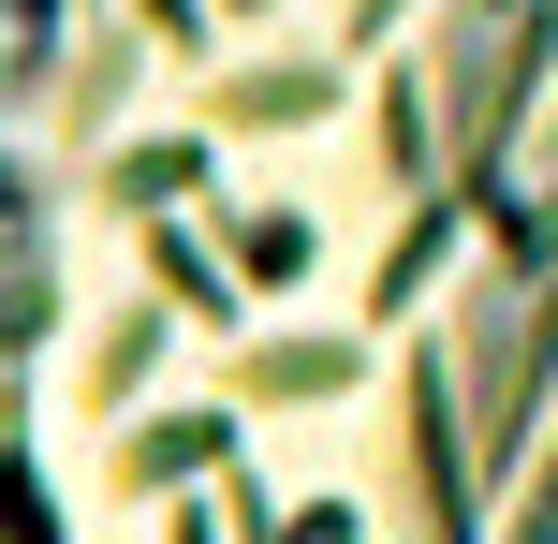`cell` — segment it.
Wrapping results in <instances>:
<instances>
[{
  "label": "cell",
  "mask_w": 558,
  "mask_h": 544,
  "mask_svg": "<svg viewBox=\"0 0 558 544\" xmlns=\"http://www.w3.org/2000/svg\"><path fill=\"white\" fill-rule=\"evenodd\" d=\"M397 442H412V471H426V530H441V544H485V457H471L456 339H412V368H397Z\"/></svg>",
  "instance_id": "obj_1"
},
{
  "label": "cell",
  "mask_w": 558,
  "mask_h": 544,
  "mask_svg": "<svg viewBox=\"0 0 558 544\" xmlns=\"http://www.w3.org/2000/svg\"><path fill=\"white\" fill-rule=\"evenodd\" d=\"M471 221H485L471 192H412V221H397V251L367 265V324H397V310H412V294L441 280V251H456V235H471Z\"/></svg>",
  "instance_id": "obj_2"
},
{
  "label": "cell",
  "mask_w": 558,
  "mask_h": 544,
  "mask_svg": "<svg viewBox=\"0 0 558 544\" xmlns=\"http://www.w3.org/2000/svg\"><path fill=\"white\" fill-rule=\"evenodd\" d=\"M192 471H235V412H162V427L118 442V486H133V500L192 486Z\"/></svg>",
  "instance_id": "obj_3"
},
{
  "label": "cell",
  "mask_w": 558,
  "mask_h": 544,
  "mask_svg": "<svg viewBox=\"0 0 558 544\" xmlns=\"http://www.w3.org/2000/svg\"><path fill=\"white\" fill-rule=\"evenodd\" d=\"M367 339H251L235 353V398H353Z\"/></svg>",
  "instance_id": "obj_4"
},
{
  "label": "cell",
  "mask_w": 558,
  "mask_h": 544,
  "mask_svg": "<svg viewBox=\"0 0 558 544\" xmlns=\"http://www.w3.org/2000/svg\"><path fill=\"white\" fill-rule=\"evenodd\" d=\"M221 118H235V133H308V118H338V74H308V59L221 74Z\"/></svg>",
  "instance_id": "obj_5"
},
{
  "label": "cell",
  "mask_w": 558,
  "mask_h": 544,
  "mask_svg": "<svg viewBox=\"0 0 558 544\" xmlns=\"http://www.w3.org/2000/svg\"><path fill=\"white\" fill-rule=\"evenodd\" d=\"M147 280H162V294H177L192 324H235V265L206 251L192 221H147Z\"/></svg>",
  "instance_id": "obj_6"
},
{
  "label": "cell",
  "mask_w": 558,
  "mask_h": 544,
  "mask_svg": "<svg viewBox=\"0 0 558 544\" xmlns=\"http://www.w3.org/2000/svg\"><path fill=\"white\" fill-rule=\"evenodd\" d=\"M177 192H206V133H162V147H118L104 162V206H133V221H162Z\"/></svg>",
  "instance_id": "obj_7"
},
{
  "label": "cell",
  "mask_w": 558,
  "mask_h": 544,
  "mask_svg": "<svg viewBox=\"0 0 558 544\" xmlns=\"http://www.w3.org/2000/svg\"><path fill=\"white\" fill-rule=\"evenodd\" d=\"M221 265H235L251 294H294V280H308V221H294V206H265V221L221 235Z\"/></svg>",
  "instance_id": "obj_8"
},
{
  "label": "cell",
  "mask_w": 558,
  "mask_h": 544,
  "mask_svg": "<svg viewBox=\"0 0 558 544\" xmlns=\"http://www.w3.org/2000/svg\"><path fill=\"white\" fill-rule=\"evenodd\" d=\"M59 339V265H45V235H29V206H15V368Z\"/></svg>",
  "instance_id": "obj_9"
},
{
  "label": "cell",
  "mask_w": 558,
  "mask_h": 544,
  "mask_svg": "<svg viewBox=\"0 0 558 544\" xmlns=\"http://www.w3.org/2000/svg\"><path fill=\"white\" fill-rule=\"evenodd\" d=\"M147 353H162V310H133V324H118L104 353H88V398L118 412V398H133V383H147Z\"/></svg>",
  "instance_id": "obj_10"
},
{
  "label": "cell",
  "mask_w": 558,
  "mask_h": 544,
  "mask_svg": "<svg viewBox=\"0 0 558 544\" xmlns=\"http://www.w3.org/2000/svg\"><path fill=\"white\" fill-rule=\"evenodd\" d=\"M15 544H74V516H59V486L15 457Z\"/></svg>",
  "instance_id": "obj_11"
},
{
  "label": "cell",
  "mask_w": 558,
  "mask_h": 544,
  "mask_svg": "<svg viewBox=\"0 0 558 544\" xmlns=\"http://www.w3.org/2000/svg\"><path fill=\"white\" fill-rule=\"evenodd\" d=\"M118 88H133V45H88V74H74V118H118Z\"/></svg>",
  "instance_id": "obj_12"
},
{
  "label": "cell",
  "mask_w": 558,
  "mask_h": 544,
  "mask_svg": "<svg viewBox=\"0 0 558 544\" xmlns=\"http://www.w3.org/2000/svg\"><path fill=\"white\" fill-rule=\"evenodd\" d=\"M279 544H367V516H353V500H294V516H279Z\"/></svg>",
  "instance_id": "obj_13"
},
{
  "label": "cell",
  "mask_w": 558,
  "mask_h": 544,
  "mask_svg": "<svg viewBox=\"0 0 558 544\" xmlns=\"http://www.w3.org/2000/svg\"><path fill=\"white\" fill-rule=\"evenodd\" d=\"M45 45H59V0H15V88H45Z\"/></svg>",
  "instance_id": "obj_14"
},
{
  "label": "cell",
  "mask_w": 558,
  "mask_h": 544,
  "mask_svg": "<svg viewBox=\"0 0 558 544\" xmlns=\"http://www.w3.org/2000/svg\"><path fill=\"white\" fill-rule=\"evenodd\" d=\"M397 15H412V0H353V29H338V45H353V59H367V45H383V29H397Z\"/></svg>",
  "instance_id": "obj_15"
},
{
  "label": "cell",
  "mask_w": 558,
  "mask_h": 544,
  "mask_svg": "<svg viewBox=\"0 0 558 544\" xmlns=\"http://www.w3.org/2000/svg\"><path fill=\"white\" fill-rule=\"evenodd\" d=\"M133 15H162V45H206V0H133Z\"/></svg>",
  "instance_id": "obj_16"
},
{
  "label": "cell",
  "mask_w": 558,
  "mask_h": 544,
  "mask_svg": "<svg viewBox=\"0 0 558 544\" xmlns=\"http://www.w3.org/2000/svg\"><path fill=\"white\" fill-rule=\"evenodd\" d=\"M162 544H221V516H177V530H162Z\"/></svg>",
  "instance_id": "obj_17"
},
{
  "label": "cell",
  "mask_w": 558,
  "mask_h": 544,
  "mask_svg": "<svg viewBox=\"0 0 558 544\" xmlns=\"http://www.w3.org/2000/svg\"><path fill=\"white\" fill-rule=\"evenodd\" d=\"M221 15H251V0H221Z\"/></svg>",
  "instance_id": "obj_18"
}]
</instances>
